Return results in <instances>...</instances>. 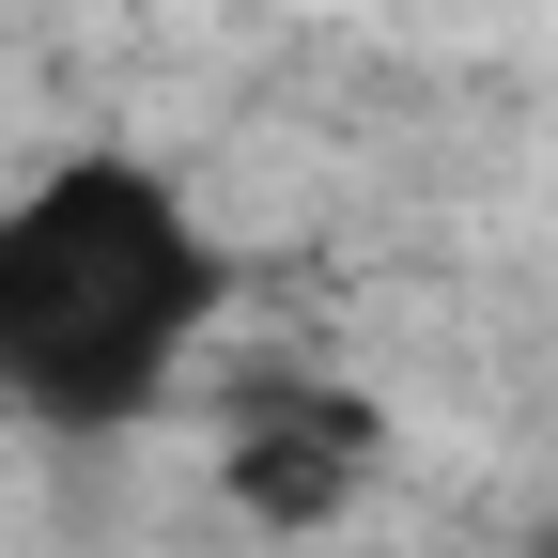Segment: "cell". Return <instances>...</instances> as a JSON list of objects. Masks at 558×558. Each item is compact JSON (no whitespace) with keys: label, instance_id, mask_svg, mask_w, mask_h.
I'll return each instance as SVG.
<instances>
[{"label":"cell","instance_id":"cell-1","mask_svg":"<svg viewBox=\"0 0 558 558\" xmlns=\"http://www.w3.org/2000/svg\"><path fill=\"white\" fill-rule=\"evenodd\" d=\"M233 311V264L156 156H62L0 202V403L32 435L156 418Z\"/></svg>","mask_w":558,"mask_h":558},{"label":"cell","instance_id":"cell-2","mask_svg":"<svg viewBox=\"0 0 558 558\" xmlns=\"http://www.w3.org/2000/svg\"><path fill=\"white\" fill-rule=\"evenodd\" d=\"M373 465H388V418L357 388H326V373H264V388L218 403V497L248 527H279V543H295V527H341Z\"/></svg>","mask_w":558,"mask_h":558},{"label":"cell","instance_id":"cell-3","mask_svg":"<svg viewBox=\"0 0 558 558\" xmlns=\"http://www.w3.org/2000/svg\"><path fill=\"white\" fill-rule=\"evenodd\" d=\"M527 558H558V527H543V543H527Z\"/></svg>","mask_w":558,"mask_h":558}]
</instances>
